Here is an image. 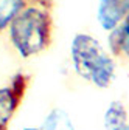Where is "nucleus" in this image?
<instances>
[{
  "mask_svg": "<svg viewBox=\"0 0 129 130\" xmlns=\"http://www.w3.org/2000/svg\"><path fill=\"white\" fill-rule=\"evenodd\" d=\"M8 36L14 50L23 59L37 56L51 40V17L37 5H25L8 25Z\"/></svg>",
  "mask_w": 129,
  "mask_h": 130,
  "instance_id": "nucleus-1",
  "label": "nucleus"
},
{
  "mask_svg": "<svg viewBox=\"0 0 129 130\" xmlns=\"http://www.w3.org/2000/svg\"><path fill=\"white\" fill-rule=\"evenodd\" d=\"M20 93L16 91L12 87L0 88V130H6L9 121L12 119L16 110H17Z\"/></svg>",
  "mask_w": 129,
  "mask_h": 130,
  "instance_id": "nucleus-4",
  "label": "nucleus"
},
{
  "mask_svg": "<svg viewBox=\"0 0 129 130\" xmlns=\"http://www.w3.org/2000/svg\"><path fill=\"white\" fill-rule=\"evenodd\" d=\"M22 130H41V128H34V127H25V128H22Z\"/></svg>",
  "mask_w": 129,
  "mask_h": 130,
  "instance_id": "nucleus-9",
  "label": "nucleus"
},
{
  "mask_svg": "<svg viewBox=\"0 0 129 130\" xmlns=\"http://www.w3.org/2000/svg\"><path fill=\"white\" fill-rule=\"evenodd\" d=\"M41 130H75L72 118L64 110L55 108L44 119Z\"/></svg>",
  "mask_w": 129,
  "mask_h": 130,
  "instance_id": "nucleus-6",
  "label": "nucleus"
},
{
  "mask_svg": "<svg viewBox=\"0 0 129 130\" xmlns=\"http://www.w3.org/2000/svg\"><path fill=\"white\" fill-rule=\"evenodd\" d=\"M118 130H127V128H126V125H124V127H123V128H118Z\"/></svg>",
  "mask_w": 129,
  "mask_h": 130,
  "instance_id": "nucleus-10",
  "label": "nucleus"
},
{
  "mask_svg": "<svg viewBox=\"0 0 129 130\" xmlns=\"http://www.w3.org/2000/svg\"><path fill=\"white\" fill-rule=\"evenodd\" d=\"M129 15V0H100L96 19L106 31L117 28Z\"/></svg>",
  "mask_w": 129,
  "mask_h": 130,
  "instance_id": "nucleus-3",
  "label": "nucleus"
},
{
  "mask_svg": "<svg viewBox=\"0 0 129 130\" xmlns=\"http://www.w3.org/2000/svg\"><path fill=\"white\" fill-rule=\"evenodd\" d=\"M72 62L76 73L90 84L107 88L115 76V63L103 45L90 34L79 32L72 40Z\"/></svg>",
  "mask_w": 129,
  "mask_h": 130,
  "instance_id": "nucleus-2",
  "label": "nucleus"
},
{
  "mask_svg": "<svg viewBox=\"0 0 129 130\" xmlns=\"http://www.w3.org/2000/svg\"><path fill=\"white\" fill-rule=\"evenodd\" d=\"M104 124L107 130H118L126 125V110L121 102L114 101L109 105L104 115Z\"/></svg>",
  "mask_w": 129,
  "mask_h": 130,
  "instance_id": "nucleus-8",
  "label": "nucleus"
},
{
  "mask_svg": "<svg viewBox=\"0 0 129 130\" xmlns=\"http://www.w3.org/2000/svg\"><path fill=\"white\" fill-rule=\"evenodd\" d=\"M28 0H0V32L5 31L11 20L17 15Z\"/></svg>",
  "mask_w": 129,
  "mask_h": 130,
  "instance_id": "nucleus-7",
  "label": "nucleus"
},
{
  "mask_svg": "<svg viewBox=\"0 0 129 130\" xmlns=\"http://www.w3.org/2000/svg\"><path fill=\"white\" fill-rule=\"evenodd\" d=\"M112 31L114 32L109 39L112 51L115 54H124L126 57H129V15L121 22V25Z\"/></svg>",
  "mask_w": 129,
  "mask_h": 130,
  "instance_id": "nucleus-5",
  "label": "nucleus"
}]
</instances>
